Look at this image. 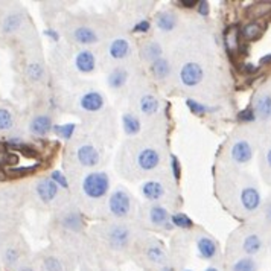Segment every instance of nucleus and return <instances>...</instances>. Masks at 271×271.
I'll return each mask as SVG.
<instances>
[{
    "instance_id": "nucleus-9",
    "label": "nucleus",
    "mask_w": 271,
    "mask_h": 271,
    "mask_svg": "<svg viewBox=\"0 0 271 271\" xmlns=\"http://www.w3.org/2000/svg\"><path fill=\"white\" fill-rule=\"evenodd\" d=\"M37 194H39V196L41 198L43 201L49 203V201H52L53 198L57 196L58 186H57V183L53 182L52 178H43V180H40L39 185H37Z\"/></svg>"
},
{
    "instance_id": "nucleus-45",
    "label": "nucleus",
    "mask_w": 271,
    "mask_h": 271,
    "mask_svg": "<svg viewBox=\"0 0 271 271\" xmlns=\"http://www.w3.org/2000/svg\"><path fill=\"white\" fill-rule=\"evenodd\" d=\"M244 70H245V72H256L258 67H256V66H253V64H245Z\"/></svg>"
},
{
    "instance_id": "nucleus-39",
    "label": "nucleus",
    "mask_w": 271,
    "mask_h": 271,
    "mask_svg": "<svg viewBox=\"0 0 271 271\" xmlns=\"http://www.w3.org/2000/svg\"><path fill=\"white\" fill-rule=\"evenodd\" d=\"M239 119L245 120V122H251L256 119V113H255V110H251V108H247V110H242L239 113Z\"/></svg>"
},
{
    "instance_id": "nucleus-52",
    "label": "nucleus",
    "mask_w": 271,
    "mask_h": 271,
    "mask_svg": "<svg viewBox=\"0 0 271 271\" xmlns=\"http://www.w3.org/2000/svg\"><path fill=\"white\" fill-rule=\"evenodd\" d=\"M22 271H32L31 268H25V270H22Z\"/></svg>"
},
{
    "instance_id": "nucleus-8",
    "label": "nucleus",
    "mask_w": 271,
    "mask_h": 271,
    "mask_svg": "<svg viewBox=\"0 0 271 271\" xmlns=\"http://www.w3.org/2000/svg\"><path fill=\"white\" fill-rule=\"evenodd\" d=\"M78 161L82 166H95L99 163V153L93 145H82L77 153Z\"/></svg>"
},
{
    "instance_id": "nucleus-41",
    "label": "nucleus",
    "mask_w": 271,
    "mask_h": 271,
    "mask_svg": "<svg viewBox=\"0 0 271 271\" xmlns=\"http://www.w3.org/2000/svg\"><path fill=\"white\" fill-rule=\"evenodd\" d=\"M150 29V22H147V20H143V22H140V23H137L136 26H134V32H147Z\"/></svg>"
},
{
    "instance_id": "nucleus-20",
    "label": "nucleus",
    "mask_w": 271,
    "mask_h": 271,
    "mask_svg": "<svg viewBox=\"0 0 271 271\" xmlns=\"http://www.w3.org/2000/svg\"><path fill=\"white\" fill-rule=\"evenodd\" d=\"M151 72L153 75L157 78V79H165L169 77L171 74V66H169V61L165 60V58H158L157 61L153 63L151 66Z\"/></svg>"
},
{
    "instance_id": "nucleus-3",
    "label": "nucleus",
    "mask_w": 271,
    "mask_h": 271,
    "mask_svg": "<svg viewBox=\"0 0 271 271\" xmlns=\"http://www.w3.org/2000/svg\"><path fill=\"white\" fill-rule=\"evenodd\" d=\"M204 77V72L200 64L196 63H188L180 70V78L186 87H195L201 82Z\"/></svg>"
},
{
    "instance_id": "nucleus-5",
    "label": "nucleus",
    "mask_w": 271,
    "mask_h": 271,
    "mask_svg": "<svg viewBox=\"0 0 271 271\" xmlns=\"http://www.w3.org/2000/svg\"><path fill=\"white\" fill-rule=\"evenodd\" d=\"M158 163H160V155L153 148H145L137 155V165L143 171H153L158 166Z\"/></svg>"
},
{
    "instance_id": "nucleus-31",
    "label": "nucleus",
    "mask_w": 271,
    "mask_h": 271,
    "mask_svg": "<svg viewBox=\"0 0 271 271\" xmlns=\"http://www.w3.org/2000/svg\"><path fill=\"white\" fill-rule=\"evenodd\" d=\"M171 221L174 223V226L180 227V229H191L194 224H192V220L189 218V216H186L185 213H175L172 215Z\"/></svg>"
},
{
    "instance_id": "nucleus-34",
    "label": "nucleus",
    "mask_w": 271,
    "mask_h": 271,
    "mask_svg": "<svg viewBox=\"0 0 271 271\" xmlns=\"http://www.w3.org/2000/svg\"><path fill=\"white\" fill-rule=\"evenodd\" d=\"M26 74H28V77H29L31 79L39 81V79H41V78H43L44 70H43V67H41L40 64H35V63H34V64H29V66H28Z\"/></svg>"
},
{
    "instance_id": "nucleus-16",
    "label": "nucleus",
    "mask_w": 271,
    "mask_h": 271,
    "mask_svg": "<svg viewBox=\"0 0 271 271\" xmlns=\"http://www.w3.org/2000/svg\"><path fill=\"white\" fill-rule=\"evenodd\" d=\"M52 128V120L49 116H37L31 122V131L35 136H46Z\"/></svg>"
},
{
    "instance_id": "nucleus-15",
    "label": "nucleus",
    "mask_w": 271,
    "mask_h": 271,
    "mask_svg": "<svg viewBox=\"0 0 271 271\" xmlns=\"http://www.w3.org/2000/svg\"><path fill=\"white\" fill-rule=\"evenodd\" d=\"M242 250L247 253V255H258V253L262 250V239L259 234L256 233H250L244 238L242 241Z\"/></svg>"
},
{
    "instance_id": "nucleus-28",
    "label": "nucleus",
    "mask_w": 271,
    "mask_h": 271,
    "mask_svg": "<svg viewBox=\"0 0 271 271\" xmlns=\"http://www.w3.org/2000/svg\"><path fill=\"white\" fill-rule=\"evenodd\" d=\"M22 25V17L20 15H17V14H12V15H8L6 19L3 20V31L6 34L9 32H14L20 28Z\"/></svg>"
},
{
    "instance_id": "nucleus-33",
    "label": "nucleus",
    "mask_w": 271,
    "mask_h": 271,
    "mask_svg": "<svg viewBox=\"0 0 271 271\" xmlns=\"http://www.w3.org/2000/svg\"><path fill=\"white\" fill-rule=\"evenodd\" d=\"M75 126H77L75 123H66V125H57L53 130H55V133L58 136H61L63 139H70L75 131Z\"/></svg>"
},
{
    "instance_id": "nucleus-36",
    "label": "nucleus",
    "mask_w": 271,
    "mask_h": 271,
    "mask_svg": "<svg viewBox=\"0 0 271 271\" xmlns=\"http://www.w3.org/2000/svg\"><path fill=\"white\" fill-rule=\"evenodd\" d=\"M226 41H227V47H229L230 50H236V49H238V44H239V43H238V32L234 31V29L229 31Z\"/></svg>"
},
{
    "instance_id": "nucleus-32",
    "label": "nucleus",
    "mask_w": 271,
    "mask_h": 271,
    "mask_svg": "<svg viewBox=\"0 0 271 271\" xmlns=\"http://www.w3.org/2000/svg\"><path fill=\"white\" fill-rule=\"evenodd\" d=\"M12 126V115L5 110V108H0V130L2 131H6V130H11Z\"/></svg>"
},
{
    "instance_id": "nucleus-2",
    "label": "nucleus",
    "mask_w": 271,
    "mask_h": 271,
    "mask_svg": "<svg viewBox=\"0 0 271 271\" xmlns=\"http://www.w3.org/2000/svg\"><path fill=\"white\" fill-rule=\"evenodd\" d=\"M108 207H110V212L117 216V218H123L130 213L131 209V200L130 195L123 192V191H115L110 196V201H108Z\"/></svg>"
},
{
    "instance_id": "nucleus-37",
    "label": "nucleus",
    "mask_w": 271,
    "mask_h": 271,
    "mask_svg": "<svg viewBox=\"0 0 271 271\" xmlns=\"http://www.w3.org/2000/svg\"><path fill=\"white\" fill-rule=\"evenodd\" d=\"M44 268H46V271H63L61 262L55 258H47L44 261Z\"/></svg>"
},
{
    "instance_id": "nucleus-47",
    "label": "nucleus",
    "mask_w": 271,
    "mask_h": 271,
    "mask_svg": "<svg viewBox=\"0 0 271 271\" xmlns=\"http://www.w3.org/2000/svg\"><path fill=\"white\" fill-rule=\"evenodd\" d=\"M268 63H271V55H267V57L261 58V64H268Z\"/></svg>"
},
{
    "instance_id": "nucleus-1",
    "label": "nucleus",
    "mask_w": 271,
    "mask_h": 271,
    "mask_svg": "<svg viewBox=\"0 0 271 271\" xmlns=\"http://www.w3.org/2000/svg\"><path fill=\"white\" fill-rule=\"evenodd\" d=\"M110 188V180L104 172H92L82 180V191L88 198H102Z\"/></svg>"
},
{
    "instance_id": "nucleus-43",
    "label": "nucleus",
    "mask_w": 271,
    "mask_h": 271,
    "mask_svg": "<svg viewBox=\"0 0 271 271\" xmlns=\"http://www.w3.org/2000/svg\"><path fill=\"white\" fill-rule=\"evenodd\" d=\"M198 12H200L201 15H207L209 14V3L207 2H204V0H203V2H198Z\"/></svg>"
},
{
    "instance_id": "nucleus-10",
    "label": "nucleus",
    "mask_w": 271,
    "mask_h": 271,
    "mask_svg": "<svg viewBox=\"0 0 271 271\" xmlns=\"http://www.w3.org/2000/svg\"><path fill=\"white\" fill-rule=\"evenodd\" d=\"M75 64H77V69L82 72V74H90V72L95 70L96 60L90 50H81L75 58Z\"/></svg>"
},
{
    "instance_id": "nucleus-23",
    "label": "nucleus",
    "mask_w": 271,
    "mask_h": 271,
    "mask_svg": "<svg viewBox=\"0 0 271 271\" xmlns=\"http://www.w3.org/2000/svg\"><path fill=\"white\" fill-rule=\"evenodd\" d=\"M140 110L145 115H154L158 110V101L153 95H145L140 99Z\"/></svg>"
},
{
    "instance_id": "nucleus-18",
    "label": "nucleus",
    "mask_w": 271,
    "mask_h": 271,
    "mask_svg": "<svg viewBox=\"0 0 271 271\" xmlns=\"http://www.w3.org/2000/svg\"><path fill=\"white\" fill-rule=\"evenodd\" d=\"M74 37L78 43L81 44H93L98 41V35L93 29H90V28H85V26H81L75 31L74 34Z\"/></svg>"
},
{
    "instance_id": "nucleus-4",
    "label": "nucleus",
    "mask_w": 271,
    "mask_h": 271,
    "mask_svg": "<svg viewBox=\"0 0 271 271\" xmlns=\"http://www.w3.org/2000/svg\"><path fill=\"white\" fill-rule=\"evenodd\" d=\"M130 238H131V233L125 226H113L108 230V242L116 250L125 248L130 242Z\"/></svg>"
},
{
    "instance_id": "nucleus-48",
    "label": "nucleus",
    "mask_w": 271,
    "mask_h": 271,
    "mask_svg": "<svg viewBox=\"0 0 271 271\" xmlns=\"http://www.w3.org/2000/svg\"><path fill=\"white\" fill-rule=\"evenodd\" d=\"M267 218H268V221L271 223V204H270L268 209H267Z\"/></svg>"
},
{
    "instance_id": "nucleus-17",
    "label": "nucleus",
    "mask_w": 271,
    "mask_h": 271,
    "mask_svg": "<svg viewBox=\"0 0 271 271\" xmlns=\"http://www.w3.org/2000/svg\"><path fill=\"white\" fill-rule=\"evenodd\" d=\"M255 113L262 119L271 117V98L268 95H261L255 102Z\"/></svg>"
},
{
    "instance_id": "nucleus-19",
    "label": "nucleus",
    "mask_w": 271,
    "mask_h": 271,
    "mask_svg": "<svg viewBox=\"0 0 271 271\" xmlns=\"http://www.w3.org/2000/svg\"><path fill=\"white\" fill-rule=\"evenodd\" d=\"M150 220L153 224L160 226V227H166V224L169 223V213L165 207H160V206H154L150 210Z\"/></svg>"
},
{
    "instance_id": "nucleus-42",
    "label": "nucleus",
    "mask_w": 271,
    "mask_h": 271,
    "mask_svg": "<svg viewBox=\"0 0 271 271\" xmlns=\"http://www.w3.org/2000/svg\"><path fill=\"white\" fill-rule=\"evenodd\" d=\"M171 166H172V169H174V177L175 178H180V163H178V160H177V157H171Z\"/></svg>"
},
{
    "instance_id": "nucleus-29",
    "label": "nucleus",
    "mask_w": 271,
    "mask_h": 271,
    "mask_svg": "<svg viewBox=\"0 0 271 271\" xmlns=\"http://www.w3.org/2000/svg\"><path fill=\"white\" fill-rule=\"evenodd\" d=\"M147 256L151 262H155V264H163L166 256H165V251L161 250L160 247H150L147 250Z\"/></svg>"
},
{
    "instance_id": "nucleus-14",
    "label": "nucleus",
    "mask_w": 271,
    "mask_h": 271,
    "mask_svg": "<svg viewBox=\"0 0 271 271\" xmlns=\"http://www.w3.org/2000/svg\"><path fill=\"white\" fill-rule=\"evenodd\" d=\"M108 52H110L112 58L123 60L125 57H128V53H130V43L126 40H123V39H117V40H115L110 44V49H108Z\"/></svg>"
},
{
    "instance_id": "nucleus-44",
    "label": "nucleus",
    "mask_w": 271,
    "mask_h": 271,
    "mask_svg": "<svg viewBox=\"0 0 271 271\" xmlns=\"http://www.w3.org/2000/svg\"><path fill=\"white\" fill-rule=\"evenodd\" d=\"M180 5H182L183 8H194V6L198 5V2H196V0H182Z\"/></svg>"
},
{
    "instance_id": "nucleus-24",
    "label": "nucleus",
    "mask_w": 271,
    "mask_h": 271,
    "mask_svg": "<svg viewBox=\"0 0 271 271\" xmlns=\"http://www.w3.org/2000/svg\"><path fill=\"white\" fill-rule=\"evenodd\" d=\"M126 72L123 69H115L110 75H108V85L112 88H120L126 82Z\"/></svg>"
},
{
    "instance_id": "nucleus-49",
    "label": "nucleus",
    "mask_w": 271,
    "mask_h": 271,
    "mask_svg": "<svg viewBox=\"0 0 271 271\" xmlns=\"http://www.w3.org/2000/svg\"><path fill=\"white\" fill-rule=\"evenodd\" d=\"M267 161H268V165L271 166V148H270L268 153H267Z\"/></svg>"
},
{
    "instance_id": "nucleus-13",
    "label": "nucleus",
    "mask_w": 271,
    "mask_h": 271,
    "mask_svg": "<svg viewBox=\"0 0 271 271\" xmlns=\"http://www.w3.org/2000/svg\"><path fill=\"white\" fill-rule=\"evenodd\" d=\"M142 194H143V196L147 198V200L155 201V200H158V198L163 196L165 188L158 182H147L145 185L142 186Z\"/></svg>"
},
{
    "instance_id": "nucleus-11",
    "label": "nucleus",
    "mask_w": 271,
    "mask_h": 271,
    "mask_svg": "<svg viewBox=\"0 0 271 271\" xmlns=\"http://www.w3.org/2000/svg\"><path fill=\"white\" fill-rule=\"evenodd\" d=\"M81 107L85 112H99L104 107V98L98 92H88L81 98Z\"/></svg>"
},
{
    "instance_id": "nucleus-25",
    "label": "nucleus",
    "mask_w": 271,
    "mask_h": 271,
    "mask_svg": "<svg viewBox=\"0 0 271 271\" xmlns=\"http://www.w3.org/2000/svg\"><path fill=\"white\" fill-rule=\"evenodd\" d=\"M142 53H143V58H145V60H150V61L154 63V61H157V60L160 58V55H161V47H160L158 43L151 41V43L145 44V47H143Z\"/></svg>"
},
{
    "instance_id": "nucleus-40",
    "label": "nucleus",
    "mask_w": 271,
    "mask_h": 271,
    "mask_svg": "<svg viewBox=\"0 0 271 271\" xmlns=\"http://www.w3.org/2000/svg\"><path fill=\"white\" fill-rule=\"evenodd\" d=\"M17 258H19V253H17L14 248H9V250L6 251V262L15 264V262H17Z\"/></svg>"
},
{
    "instance_id": "nucleus-46",
    "label": "nucleus",
    "mask_w": 271,
    "mask_h": 271,
    "mask_svg": "<svg viewBox=\"0 0 271 271\" xmlns=\"http://www.w3.org/2000/svg\"><path fill=\"white\" fill-rule=\"evenodd\" d=\"M46 35H49V37H52L53 40H58V34L57 32H53V31H46Z\"/></svg>"
},
{
    "instance_id": "nucleus-22",
    "label": "nucleus",
    "mask_w": 271,
    "mask_h": 271,
    "mask_svg": "<svg viewBox=\"0 0 271 271\" xmlns=\"http://www.w3.org/2000/svg\"><path fill=\"white\" fill-rule=\"evenodd\" d=\"M155 23H157V28L158 29L168 32V31H172L175 28L177 19H175V15L171 14V12H161V14L157 15Z\"/></svg>"
},
{
    "instance_id": "nucleus-50",
    "label": "nucleus",
    "mask_w": 271,
    "mask_h": 271,
    "mask_svg": "<svg viewBox=\"0 0 271 271\" xmlns=\"http://www.w3.org/2000/svg\"><path fill=\"white\" fill-rule=\"evenodd\" d=\"M206 271H220V270H216L215 267H209V268H207Z\"/></svg>"
},
{
    "instance_id": "nucleus-51",
    "label": "nucleus",
    "mask_w": 271,
    "mask_h": 271,
    "mask_svg": "<svg viewBox=\"0 0 271 271\" xmlns=\"http://www.w3.org/2000/svg\"><path fill=\"white\" fill-rule=\"evenodd\" d=\"M161 271H174V270H172V268H163Z\"/></svg>"
},
{
    "instance_id": "nucleus-7",
    "label": "nucleus",
    "mask_w": 271,
    "mask_h": 271,
    "mask_svg": "<svg viewBox=\"0 0 271 271\" xmlns=\"http://www.w3.org/2000/svg\"><path fill=\"white\" fill-rule=\"evenodd\" d=\"M241 204L247 212H253L256 210L261 206V195L258 192V189L255 188H244L241 192Z\"/></svg>"
},
{
    "instance_id": "nucleus-38",
    "label": "nucleus",
    "mask_w": 271,
    "mask_h": 271,
    "mask_svg": "<svg viewBox=\"0 0 271 271\" xmlns=\"http://www.w3.org/2000/svg\"><path fill=\"white\" fill-rule=\"evenodd\" d=\"M52 180L57 183V186H61V188H64V189L69 188V183H67V180H66L64 174H61L60 171H53V172H52Z\"/></svg>"
},
{
    "instance_id": "nucleus-30",
    "label": "nucleus",
    "mask_w": 271,
    "mask_h": 271,
    "mask_svg": "<svg viewBox=\"0 0 271 271\" xmlns=\"http://www.w3.org/2000/svg\"><path fill=\"white\" fill-rule=\"evenodd\" d=\"M186 104H188V107L191 108V112H192L194 115H196V116H203V115H206V113L215 110V108L206 107V105H203V104H200V102H196V101H194V99H188Z\"/></svg>"
},
{
    "instance_id": "nucleus-35",
    "label": "nucleus",
    "mask_w": 271,
    "mask_h": 271,
    "mask_svg": "<svg viewBox=\"0 0 271 271\" xmlns=\"http://www.w3.org/2000/svg\"><path fill=\"white\" fill-rule=\"evenodd\" d=\"M63 223H64V226H66L67 229H72V230L79 229V224H81V221H79V218H78V215H75V213L67 215Z\"/></svg>"
},
{
    "instance_id": "nucleus-12",
    "label": "nucleus",
    "mask_w": 271,
    "mask_h": 271,
    "mask_svg": "<svg viewBox=\"0 0 271 271\" xmlns=\"http://www.w3.org/2000/svg\"><path fill=\"white\" fill-rule=\"evenodd\" d=\"M196 247H198L200 256L204 259H213L216 256V251H218V247H216L215 241L207 238V236H201L200 239H198Z\"/></svg>"
},
{
    "instance_id": "nucleus-6",
    "label": "nucleus",
    "mask_w": 271,
    "mask_h": 271,
    "mask_svg": "<svg viewBox=\"0 0 271 271\" xmlns=\"http://www.w3.org/2000/svg\"><path fill=\"white\" fill-rule=\"evenodd\" d=\"M230 155L236 163H247L253 157V148L247 140H238L232 147Z\"/></svg>"
},
{
    "instance_id": "nucleus-53",
    "label": "nucleus",
    "mask_w": 271,
    "mask_h": 271,
    "mask_svg": "<svg viewBox=\"0 0 271 271\" xmlns=\"http://www.w3.org/2000/svg\"><path fill=\"white\" fill-rule=\"evenodd\" d=\"M188 271H189V270H188Z\"/></svg>"
},
{
    "instance_id": "nucleus-21",
    "label": "nucleus",
    "mask_w": 271,
    "mask_h": 271,
    "mask_svg": "<svg viewBox=\"0 0 271 271\" xmlns=\"http://www.w3.org/2000/svg\"><path fill=\"white\" fill-rule=\"evenodd\" d=\"M122 125H123V130L125 133L128 134V136H134L140 131V120L130 115V113H126L122 116Z\"/></svg>"
},
{
    "instance_id": "nucleus-26",
    "label": "nucleus",
    "mask_w": 271,
    "mask_h": 271,
    "mask_svg": "<svg viewBox=\"0 0 271 271\" xmlns=\"http://www.w3.org/2000/svg\"><path fill=\"white\" fill-rule=\"evenodd\" d=\"M232 271H258V265L251 258H242L233 264Z\"/></svg>"
},
{
    "instance_id": "nucleus-27",
    "label": "nucleus",
    "mask_w": 271,
    "mask_h": 271,
    "mask_svg": "<svg viewBox=\"0 0 271 271\" xmlns=\"http://www.w3.org/2000/svg\"><path fill=\"white\" fill-rule=\"evenodd\" d=\"M261 32H262L261 26H259L258 23H255V22L245 25V26L241 29V34H242V37H244L245 40H255V39H258L259 35H261Z\"/></svg>"
}]
</instances>
